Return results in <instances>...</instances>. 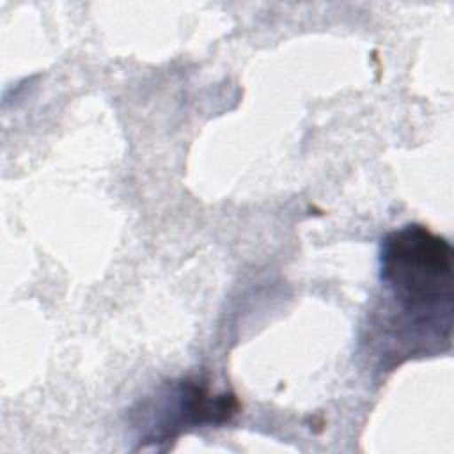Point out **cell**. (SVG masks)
Returning <instances> with one entry per match:
<instances>
[{"instance_id":"obj_1","label":"cell","mask_w":454,"mask_h":454,"mask_svg":"<svg viewBox=\"0 0 454 454\" xmlns=\"http://www.w3.org/2000/svg\"><path fill=\"white\" fill-rule=\"evenodd\" d=\"M452 247L422 223L390 231L380 243L383 305L369 321L367 344L383 346V367L450 348Z\"/></svg>"},{"instance_id":"obj_2","label":"cell","mask_w":454,"mask_h":454,"mask_svg":"<svg viewBox=\"0 0 454 454\" xmlns=\"http://www.w3.org/2000/svg\"><path fill=\"white\" fill-rule=\"evenodd\" d=\"M241 406L232 392L213 394L200 378H181L168 381L149 397L137 411L140 442L158 443L174 440L190 427L222 426L231 422Z\"/></svg>"}]
</instances>
